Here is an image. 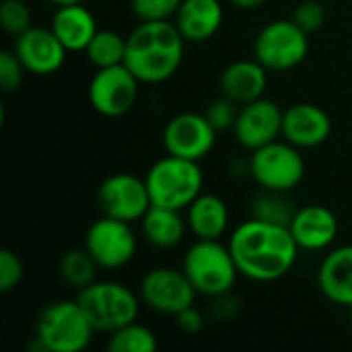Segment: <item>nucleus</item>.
I'll use <instances>...</instances> for the list:
<instances>
[{"label":"nucleus","instance_id":"f257e3e1","mask_svg":"<svg viewBox=\"0 0 352 352\" xmlns=\"http://www.w3.org/2000/svg\"><path fill=\"white\" fill-rule=\"evenodd\" d=\"M227 245L239 274L254 283H274L287 276L301 252L287 225L254 217L233 229Z\"/></svg>","mask_w":352,"mask_h":352},{"label":"nucleus","instance_id":"f03ea898","mask_svg":"<svg viewBox=\"0 0 352 352\" xmlns=\"http://www.w3.org/2000/svg\"><path fill=\"white\" fill-rule=\"evenodd\" d=\"M124 64L140 82L161 85L184 62L186 39L171 21H140L126 37Z\"/></svg>","mask_w":352,"mask_h":352},{"label":"nucleus","instance_id":"7ed1b4c3","mask_svg":"<svg viewBox=\"0 0 352 352\" xmlns=\"http://www.w3.org/2000/svg\"><path fill=\"white\" fill-rule=\"evenodd\" d=\"M182 270L198 295L212 299L229 295L241 276L229 245L221 239H196L184 254Z\"/></svg>","mask_w":352,"mask_h":352},{"label":"nucleus","instance_id":"20e7f679","mask_svg":"<svg viewBox=\"0 0 352 352\" xmlns=\"http://www.w3.org/2000/svg\"><path fill=\"white\" fill-rule=\"evenodd\" d=\"M144 182L155 206L186 210L202 194L204 173L198 161L165 155L151 165Z\"/></svg>","mask_w":352,"mask_h":352},{"label":"nucleus","instance_id":"39448f33","mask_svg":"<svg viewBox=\"0 0 352 352\" xmlns=\"http://www.w3.org/2000/svg\"><path fill=\"white\" fill-rule=\"evenodd\" d=\"M95 332L76 299H60L45 305L35 324V336L47 352H82L91 344Z\"/></svg>","mask_w":352,"mask_h":352},{"label":"nucleus","instance_id":"423d86ee","mask_svg":"<svg viewBox=\"0 0 352 352\" xmlns=\"http://www.w3.org/2000/svg\"><path fill=\"white\" fill-rule=\"evenodd\" d=\"M76 301L89 316L93 328L111 334L118 328L132 324L140 314V295L116 280H95L78 291Z\"/></svg>","mask_w":352,"mask_h":352},{"label":"nucleus","instance_id":"0eeeda50","mask_svg":"<svg viewBox=\"0 0 352 352\" xmlns=\"http://www.w3.org/2000/svg\"><path fill=\"white\" fill-rule=\"evenodd\" d=\"M248 173L262 190L289 194L305 177V159L301 148L285 138H278L252 151Z\"/></svg>","mask_w":352,"mask_h":352},{"label":"nucleus","instance_id":"6e6552de","mask_svg":"<svg viewBox=\"0 0 352 352\" xmlns=\"http://www.w3.org/2000/svg\"><path fill=\"white\" fill-rule=\"evenodd\" d=\"M309 52V33L293 19L270 21L260 29L254 41V58L272 72L297 68Z\"/></svg>","mask_w":352,"mask_h":352},{"label":"nucleus","instance_id":"1a4fd4ad","mask_svg":"<svg viewBox=\"0 0 352 352\" xmlns=\"http://www.w3.org/2000/svg\"><path fill=\"white\" fill-rule=\"evenodd\" d=\"M85 248L101 270H120L134 260L138 239L132 223L103 214L87 229Z\"/></svg>","mask_w":352,"mask_h":352},{"label":"nucleus","instance_id":"9d476101","mask_svg":"<svg viewBox=\"0 0 352 352\" xmlns=\"http://www.w3.org/2000/svg\"><path fill=\"white\" fill-rule=\"evenodd\" d=\"M138 295L148 309L175 318L179 311L196 303L198 291L194 289L184 270L159 266L142 276Z\"/></svg>","mask_w":352,"mask_h":352},{"label":"nucleus","instance_id":"9b49d317","mask_svg":"<svg viewBox=\"0 0 352 352\" xmlns=\"http://www.w3.org/2000/svg\"><path fill=\"white\" fill-rule=\"evenodd\" d=\"M140 80L126 64L97 68L89 82V103L105 118L126 116L138 99Z\"/></svg>","mask_w":352,"mask_h":352},{"label":"nucleus","instance_id":"f8f14e48","mask_svg":"<svg viewBox=\"0 0 352 352\" xmlns=\"http://www.w3.org/2000/svg\"><path fill=\"white\" fill-rule=\"evenodd\" d=\"M97 204L105 217L126 223H140L153 206L146 182L132 173H113L105 177L97 190Z\"/></svg>","mask_w":352,"mask_h":352},{"label":"nucleus","instance_id":"ddd939ff","mask_svg":"<svg viewBox=\"0 0 352 352\" xmlns=\"http://www.w3.org/2000/svg\"><path fill=\"white\" fill-rule=\"evenodd\" d=\"M217 128L204 113L184 111L173 116L163 130V146L167 155L190 161H202L217 144Z\"/></svg>","mask_w":352,"mask_h":352},{"label":"nucleus","instance_id":"4468645a","mask_svg":"<svg viewBox=\"0 0 352 352\" xmlns=\"http://www.w3.org/2000/svg\"><path fill=\"white\" fill-rule=\"evenodd\" d=\"M283 120L285 109H280V105L272 99L260 97L239 105V113L233 126L235 140L243 148L256 151L283 136Z\"/></svg>","mask_w":352,"mask_h":352},{"label":"nucleus","instance_id":"2eb2a0df","mask_svg":"<svg viewBox=\"0 0 352 352\" xmlns=\"http://www.w3.org/2000/svg\"><path fill=\"white\" fill-rule=\"evenodd\" d=\"M12 50L23 62L25 70L35 76H50L58 72L64 66L68 54V50L50 27L45 29L35 25L14 37Z\"/></svg>","mask_w":352,"mask_h":352},{"label":"nucleus","instance_id":"dca6fc26","mask_svg":"<svg viewBox=\"0 0 352 352\" xmlns=\"http://www.w3.org/2000/svg\"><path fill=\"white\" fill-rule=\"evenodd\" d=\"M291 235L305 252H324L338 237V219L324 204H307L295 210L289 223Z\"/></svg>","mask_w":352,"mask_h":352},{"label":"nucleus","instance_id":"f3484780","mask_svg":"<svg viewBox=\"0 0 352 352\" xmlns=\"http://www.w3.org/2000/svg\"><path fill=\"white\" fill-rule=\"evenodd\" d=\"M332 134L330 116L314 103H297L285 109L283 138L297 148H316Z\"/></svg>","mask_w":352,"mask_h":352},{"label":"nucleus","instance_id":"a211bd4d","mask_svg":"<svg viewBox=\"0 0 352 352\" xmlns=\"http://www.w3.org/2000/svg\"><path fill=\"white\" fill-rule=\"evenodd\" d=\"M320 293L338 307L352 309V245L330 250L318 268Z\"/></svg>","mask_w":352,"mask_h":352},{"label":"nucleus","instance_id":"6ab92c4d","mask_svg":"<svg viewBox=\"0 0 352 352\" xmlns=\"http://www.w3.org/2000/svg\"><path fill=\"white\" fill-rule=\"evenodd\" d=\"M268 68L254 60H235L221 72V91L237 105L264 97L268 87Z\"/></svg>","mask_w":352,"mask_h":352},{"label":"nucleus","instance_id":"aec40b11","mask_svg":"<svg viewBox=\"0 0 352 352\" xmlns=\"http://www.w3.org/2000/svg\"><path fill=\"white\" fill-rule=\"evenodd\" d=\"M225 19L221 0H184L173 16L175 27L190 43H202L212 39Z\"/></svg>","mask_w":352,"mask_h":352},{"label":"nucleus","instance_id":"412c9836","mask_svg":"<svg viewBox=\"0 0 352 352\" xmlns=\"http://www.w3.org/2000/svg\"><path fill=\"white\" fill-rule=\"evenodd\" d=\"M50 29L68 52H85L93 35L99 31L97 21L93 12L85 6V2L58 6L52 16Z\"/></svg>","mask_w":352,"mask_h":352},{"label":"nucleus","instance_id":"4be33fe9","mask_svg":"<svg viewBox=\"0 0 352 352\" xmlns=\"http://www.w3.org/2000/svg\"><path fill=\"white\" fill-rule=\"evenodd\" d=\"M188 229L196 239H221L229 231L231 214L227 202L217 194H200L186 208Z\"/></svg>","mask_w":352,"mask_h":352},{"label":"nucleus","instance_id":"5701e85b","mask_svg":"<svg viewBox=\"0 0 352 352\" xmlns=\"http://www.w3.org/2000/svg\"><path fill=\"white\" fill-rule=\"evenodd\" d=\"M184 210L165 208V206H151L146 214L140 219V233L142 237L157 250H173L177 248L188 229V221L182 214Z\"/></svg>","mask_w":352,"mask_h":352},{"label":"nucleus","instance_id":"b1692460","mask_svg":"<svg viewBox=\"0 0 352 352\" xmlns=\"http://www.w3.org/2000/svg\"><path fill=\"white\" fill-rule=\"evenodd\" d=\"M97 262L93 260V256L87 252V248H74L68 250L66 254H62L60 262H58V276L64 285H68L70 289H85L91 283L97 280Z\"/></svg>","mask_w":352,"mask_h":352},{"label":"nucleus","instance_id":"393cba45","mask_svg":"<svg viewBox=\"0 0 352 352\" xmlns=\"http://www.w3.org/2000/svg\"><path fill=\"white\" fill-rule=\"evenodd\" d=\"M126 43H128L126 37L120 35L118 31L99 29L89 41V45L85 47V56L95 68L118 66L124 64L126 60Z\"/></svg>","mask_w":352,"mask_h":352},{"label":"nucleus","instance_id":"a878e982","mask_svg":"<svg viewBox=\"0 0 352 352\" xmlns=\"http://www.w3.org/2000/svg\"><path fill=\"white\" fill-rule=\"evenodd\" d=\"M157 349H159V340L155 332L138 322L118 328L107 338L109 352H155Z\"/></svg>","mask_w":352,"mask_h":352},{"label":"nucleus","instance_id":"bb28decb","mask_svg":"<svg viewBox=\"0 0 352 352\" xmlns=\"http://www.w3.org/2000/svg\"><path fill=\"white\" fill-rule=\"evenodd\" d=\"M295 210L297 208H293V204L285 192L262 190L252 202V217L254 219H262V221L278 223V225H287V227H289Z\"/></svg>","mask_w":352,"mask_h":352},{"label":"nucleus","instance_id":"cd10ccee","mask_svg":"<svg viewBox=\"0 0 352 352\" xmlns=\"http://www.w3.org/2000/svg\"><path fill=\"white\" fill-rule=\"evenodd\" d=\"M31 8L25 0H2L0 2V25L2 29L16 37L25 33L31 25Z\"/></svg>","mask_w":352,"mask_h":352},{"label":"nucleus","instance_id":"c85d7f7f","mask_svg":"<svg viewBox=\"0 0 352 352\" xmlns=\"http://www.w3.org/2000/svg\"><path fill=\"white\" fill-rule=\"evenodd\" d=\"M184 0H130V8L138 21H171Z\"/></svg>","mask_w":352,"mask_h":352},{"label":"nucleus","instance_id":"c756f323","mask_svg":"<svg viewBox=\"0 0 352 352\" xmlns=\"http://www.w3.org/2000/svg\"><path fill=\"white\" fill-rule=\"evenodd\" d=\"M25 66L14 54V50H2L0 52V87L4 93H12L21 87L25 76Z\"/></svg>","mask_w":352,"mask_h":352},{"label":"nucleus","instance_id":"7c9ffc66","mask_svg":"<svg viewBox=\"0 0 352 352\" xmlns=\"http://www.w3.org/2000/svg\"><path fill=\"white\" fill-rule=\"evenodd\" d=\"M305 33H316L326 23V6L320 0H303L291 16Z\"/></svg>","mask_w":352,"mask_h":352},{"label":"nucleus","instance_id":"2f4dec72","mask_svg":"<svg viewBox=\"0 0 352 352\" xmlns=\"http://www.w3.org/2000/svg\"><path fill=\"white\" fill-rule=\"evenodd\" d=\"M25 276V266L23 260L12 252V250H2L0 252V291L10 293L14 291Z\"/></svg>","mask_w":352,"mask_h":352},{"label":"nucleus","instance_id":"473e14b6","mask_svg":"<svg viewBox=\"0 0 352 352\" xmlns=\"http://www.w3.org/2000/svg\"><path fill=\"white\" fill-rule=\"evenodd\" d=\"M237 113H239V105L235 101H231L229 97H221L217 101H212L208 105V109L204 111V116L208 118V122L217 128V132H223V130H233L235 126V120H237Z\"/></svg>","mask_w":352,"mask_h":352},{"label":"nucleus","instance_id":"72a5a7b5","mask_svg":"<svg viewBox=\"0 0 352 352\" xmlns=\"http://www.w3.org/2000/svg\"><path fill=\"white\" fill-rule=\"evenodd\" d=\"M175 324L184 334L192 336V334H198L204 328V316L196 309V305H192V307H186L184 311H179L175 316Z\"/></svg>","mask_w":352,"mask_h":352},{"label":"nucleus","instance_id":"f704fd0d","mask_svg":"<svg viewBox=\"0 0 352 352\" xmlns=\"http://www.w3.org/2000/svg\"><path fill=\"white\" fill-rule=\"evenodd\" d=\"M233 6H237V8H241V10H256V8H260L266 0H229Z\"/></svg>","mask_w":352,"mask_h":352},{"label":"nucleus","instance_id":"c9c22d12","mask_svg":"<svg viewBox=\"0 0 352 352\" xmlns=\"http://www.w3.org/2000/svg\"><path fill=\"white\" fill-rule=\"evenodd\" d=\"M50 2H54V4H58V6H62V4H74V2H87V0H50Z\"/></svg>","mask_w":352,"mask_h":352}]
</instances>
